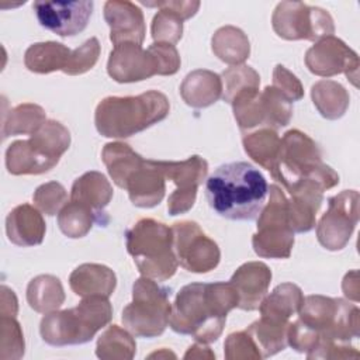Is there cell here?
<instances>
[{
  "mask_svg": "<svg viewBox=\"0 0 360 360\" xmlns=\"http://www.w3.org/2000/svg\"><path fill=\"white\" fill-rule=\"evenodd\" d=\"M239 297L231 281L191 283L180 288L172 305L169 326L197 342L211 343L221 336L226 315L236 308Z\"/></svg>",
  "mask_w": 360,
  "mask_h": 360,
  "instance_id": "obj_1",
  "label": "cell"
},
{
  "mask_svg": "<svg viewBox=\"0 0 360 360\" xmlns=\"http://www.w3.org/2000/svg\"><path fill=\"white\" fill-rule=\"evenodd\" d=\"M297 315L288 325L287 345L300 353L308 354L329 342L350 343L360 335V311L342 298L319 294L304 297Z\"/></svg>",
  "mask_w": 360,
  "mask_h": 360,
  "instance_id": "obj_2",
  "label": "cell"
},
{
  "mask_svg": "<svg viewBox=\"0 0 360 360\" xmlns=\"http://www.w3.org/2000/svg\"><path fill=\"white\" fill-rule=\"evenodd\" d=\"M267 194L264 176L248 162L221 165L205 181V198L211 210L232 221L256 219Z\"/></svg>",
  "mask_w": 360,
  "mask_h": 360,
  "instance_id": "obj_3",
  "label": "cell"
},
{
  "mask_svg": "<svg viewBox=\"0 0 360 360\" xmlns=\"http://www.w3.org/2000/svg\"><path fill=\"white\" fill-rule=\"evenodd\" d=\"M169 111L167 97L158 90L138 96H110L97 104L94 125L105 138H129L163 121Z\"/></svg>",
  "mask_w": 360,
  "mask_h": 360,
  "instance_id": "obj_4",
  "label": "cell"
},
{
  "mask_svg": "<svg viewBox=\"0 0 360 360\" xmlns=\"http://www.w3.org/2000/svg\"><path fill=\"white\" fill-rule=\"evenodd\" d=\"M112 307L107 297H83L80 304L70 309L52 311L41 319L39 333L51 346L83 345L110 323Z\"/></svg>",
  "mask_w": 360,
  "mask_h": 360,
  "instance_id": "obj_5",
  "label": "cell"
},
{
  "mask_svg": "<svg viewBox=\"0 0 360 360\" xmlns=\"http://www.w3.org/2000/svg\"><path fill=\"white\" fill-rule=\"evenodd\" d=\"M270 174L285 190L305 179L318 181L323 190L339 184V174L322 162V155L315 141L298 129L287 131L280 139L278 153Z\"/></svg>",
  "mask_w": 360,
  "mask_h": 360,
  "instance_id": "obj_6",
  "label": "cell"
},
{
  "mask_svg": "<svg viewBox=\"0 0 360 360\" xmlns=\"http://www.w3.org/2000/svg\"><path fill=\"white\" fill-rule=\"evenodd\" d=\"M125 240L142 276L158 281L174 276L179 262L173 249V231L166 224L142 218L127 231Z\"/></svg>",
  "mask_w": 360,
  "mask_h": 360,
  "instance_id": "obj_7",
  "label": "cell"
},
{
  "mask_svg": "<svg viewBox=\"0 0 360 360\" xmlns=\"http://www.w3.org/2000/svg\"><path fill=\"white\" fill-rule=\"evenodd\" d=\"M302 301V290L292 283L278 284L262 300L257 308L260 319L246 329L262 357L273 356L285 349L290 318L298 312Z\"/></svg>",
  "mask_w": 360,
  "mask_h": 360,
  "instance_id": "obj_8",
  "label": "cell"
},
{
  "mask_svg": "<svg viewBox=\"0 0 360 360\" xmlns=\"http://www.w3.org/2000/svg\"><path fill=\"white\" fill-rule=\"evenodd\" d=\"M69 145V129L59 121L46 120L30 139L15 141L7 148L6 167L14 176L42 174L58 165Z\"/></svg>",
  "mask_w": 360,
  "mask_h": 360,
  "instance_id": "obj_9",
  "label": "cell"
},
{
  "mask_svg": "<svg viewBox=\"0 0 360 360\" xmlns=\"http://www.w3.org/2000/svg\"><path fill=\"white\" fill-rule=\"evenodd\" d=\"M169 292L156 280L141 277L134 283L132 301L122 309L125 329L136 338H156L169 325Z\"/></svg>",
  "mask_w": 360,
  "mask_h": 360,
  "instance_id": "obj_10",
  "label": "cell"
},
{
  "mask_svg": "<svg viewBox=\"0 0 360 360\" xmlns=\"http://www.w3.org/2000/svg\"><path fill=\"white\" fill-rule=\"evenodd\" d=\"M257 256L269 259H287L294 246V231L288 219V198L283 190L271 184L269 201L257 217V232L252 238Z\"/></svg>",
  "mask_w": 360,
  "mask_h": 360,
  "instance_id": "obj_11",
  "label": "cell"
},
{
  "mask_svg": "<svg viewBox=\"0 0 360 360\" xmlns=\"http://www.w3.org/2000/svg\"><path fill=\"white\" fill-rule=\"evenodd\" d=\"M271 25L280 38L288 41H319L335 32L333 18L326 10L302 1L278 3L271 15Z\"/></svg>",
  "mask_w": 360,
  "mask_h": 360,
  "instance_id": "obj_12",
  "label": "cell"
},
{
  "mask_svg": "<svg viewBox=\"0 0 360 360\" xmlns=\"http://www.w3.org/2000/svg\"><path fill=\"white\" fill-rule=\"evenodd\" d=\"M359 221V191L343 190L329 198L328 210L316 225L318 242L328 250L343 249Z\"/></svg>",
  "mask_w": 360,
  "mask_h": 360,
  "instance_id": "obj_13",
  "label": "cell"
},
{
  "mask_svg": "<svg viewBox=\"0 0 360 360\" xmlns=\"http://www.w3.org/2000/svg\"><path fill=\"white\" fill-rule=\"evenodd\" d=\"M173 249L179 264L191 273H208L221 259L218 245L194 221L173 224Z\"/></svg>",
  "mask_w": 360,
  "mask_h": 360,
  "instance_id": "obj_14",
  "label": "cell"
},
{
  "mask_svg": "<svg viewBox=\"0 0 360 360\" xmlns=\"http://www.w3.org/2000/svg\"><path fill=\"white\" fill-rule=\"evenodd\" d=\"M165 179L172 180L176 186L169 195L167 211L170 215L184 214L193 208L197 197V188L208 173V163L204 158L193 155L186 160H155Z\"/></svg>",
  "mask_w": 360,
  "mask_h": 360,
  "instance_id": "obj_15",
  "label": "cell"
},
{
  "mask_svg": "<svg viewBox=\"0 0 360 360\" xmlns=\"http://www.w3.org/2000/svg\"><path fill=\"white\" fill-rule=\"evenodd\" d=\"M305 65L311 73L322 77L345 73L357 86L359 56L342 39L333 35L316 41L307 51Z\"/></svg>",
  "mask_w": 360,
  "mask_h": 360,
  "instance_id": "obj_16",
  "label": "cell"
},
{
  "mask_svg": "<svg viewBox=\"0 0 360 360\" xmlns=\"http://www.w3.org/2000/svg\"><path fill=\"white\" fill-rule=\"evenodd\" d=\"M93 1H34L32 8L41 27L59 37H75L82 32L91 17Z\"/></svg>",
  "mask_w": 360,
  "mask_h": 360,
  "instance_id": "obj_17",
  "label": "cell"
},
{
  "mask_svg": "<svg viewBox=\"0 0 360 360\" xmlns=\"http://www.w3.org/2000/svg\"><path fill=\"white\" fill-rule=\"evenodd\" d=\"M107 72L118 83H134L158 75V63L149 48L142 49L139 44L122 42L110 52Z\"/></svg>",
  "mask_w": 360,
  "mask_h": 360,
  "instance_id": "obj_18",
  "label": "cell"
},
{
  "mask_svg": "<svg viewBox=\"0 0 360 360\" xmlns=\"http://www.w3.org/2000/svg\"><path fill=\"white\" fill-rule=\"evenodd\" d=\"M288 219L291 229L297 233L309 232L316 225V212L323 201V187L311 179L300 180L287 188Z\"/></svg>",
  "mask_w": 360,
  "mask_h": 360,
  "instance_id": "obj_19",
  "label": "cell"
},
{
  "mask_svg": "<svg viewBox=\"0 0 360 360\" xmlns=\"http://www.w3.org/2000/svg\"><path fill=\"white\" fill-rule=\"evenodd\" d=\"M104 20L110 27L112 45L135 42L142 45L145 39V18L142 10L127 0H108L104 4Z\"/></svg>",
  "mask_w": 360,
  "mask_h": 360,
  "instance_id": "obj_20",
  "label": "cell"
},
{
  "mask_svg": "<svg viewBox=\"0 0 360 360\" xmlns=\"http://www.w3.org/2000/svg\"><path fill=\"white\" fill-rule=\"evenodd\" d=\"M229 281L239 297L238 308L255 311L267 294L271 281V270L263 262H248L238 267Z\"/></svg>",
  "mask_w": 360,
  "mask_h": 360,
  "instance_id": "obj_21",
  "label": "cell"
},
{
  "mask_svg": "<svg viewBox=\"0 0 360 360\" xmlns=\"http://www.w3.org/2000/svg\"><path fill=\"white\" fill-rule=\"evenodd\" d=\"M165 176L156 166L155 160L145 159V162L131 174L125 184L128 197L135 207L152 208L158 205L166 191Z\"/></svg>",
  "mask_w": 360,
  "mask_h": 360,
  "instance_id": "obj_22",
  "label": "cell"
},
{
  "mask_svg": "<svg viewBox=\"0 0 360 360\" xmlns=\"http://www.w3.org/2000/svg\"><path fill=\"white\" fill-rule=\"evenodd\" d=\"M46 225L38 208L30 204L17 205L6 218V233L11 243L17 246L41 245L45 236Z\"/></svg>",
  "mask_w": 360,
  "mask_h": 360,
  "instance_id": "obj_23",
  "label": "cell"
},
{
  "mask_svg": "<svg viewBox=\"0 0 360 360\" xmlns=\"http://www.w3.org/2000/svg\"><path fill=\"white\" fill-rule=\"evenodd\" d=\"M69 285L76 295L110 297L117 285L114 271L97 263H84L77 266L69 276Z\"/></svg>",
  "mask_w": 360,
  "mask_h": 360,
  "instance_id": "obj_24",
  "label": "cell"
},
{
  "mask_svg": "<svg viewBox=\"0 0 360 360\" xmlns=\"http://www.w3.org/2000/svg\"><path fill=\"white\" fill-rule=\"evenodd\" d=\"M180 96L190 107H210L222 97L221 76L207 69L193 70L184 77L180 86Z\"/></svg>",
  "mask_w": 360,
  "mask_h": 360,
  "instance_id": "obj_25",
  "label": "cell"
},
{
  "mask_svg": "<svg viewBox=\"0 0 360 360\" xmlns=\"http://www.w3.org/2000/svg\"><path fill=\"white\" fill-rule=\"evenodd\" d=\"M112 187L100 172H86L77 177L70 190V200L90 207L98 217L112 198Z\"/></svg>",
  "mask_w": 360,
  "mask_h": 360,
  "instance_id": "obj_26",
  "label": "cell"
},
{
  "mask_svg": "<svg viewBox=\"0 0 360 360\" xmlns=\"http://www.w3.org/2000/svg\"><path fill=\"white\" fill-rule=\"evenodd\" d=\"M72 51L60 42H37L27 48L24 53L25 68L34 73H51L65 70Z\"/></svg>",
  "mask_w": 360,
  "mask_h": 360,
  "instance_id": "obj_27",
  "label": "cell"
},
{
  "mask_svg": "<svg viewBox=\"0 0 360 360\" xmlns=\"http://www.w3.org/2000/svg\"><path fill=\"white\" fill-rule=\"evenodd\" d=\"M101 159L112 181L121 188H125L131 174L145 162L139 153L124 142H110L104 145Z\"/></svg>",
  "mask_w": 360,
  "mask_h": 360,
  "instance_id": "obj_28",
  "label": "cell"
},
{
  "mask_svg": "<svg viewBox=\"0 0 360 360\" xmlns=\"http://www.w3.org/2000/svg\"><path fill=\"white\" fill-rule=\"evenodd\" d=\"M214 55L228 65H242L250 53V44L246 34L233 25H225L215 31L211 39Z\"/></svg>",
  "mask_w": 360,
  "mask_h": 360,
  "instance_id": "obj_29",
  "label": "cell"
},
{
  "mask_svg": "<svg viewBox=\"0 0 360 360\" xmlns=\"http://www.w3.org/2000/svg\"><path fill=\"white\" fill-rule=\"evenodd\" d=\"M63 301L65 291L58 277L52 274H41L28 283L27 302L34 311L48 314L56 311Z\"/></svg>",
  "mask_w": 360,
  "mask_h": 360,
  "instance_id": "obj_30",
  "label": "cell"
},
{
  "mask_svg": "<svg viewBox=\"0 0 360 360\" xmlns=\"http://www.w3.org/2000/svg\"><path fill=\"white\" fill-rule=\"evenodd\" d=\"M311 97L319 114L326 120H338L345 115L350 97L346 89L333 80H319L311 87Z\"/></svg>",
  "mask_w": 360,
  "mask_h": 360,
  "instance_id": "obj_31",
  "label": "cell"
},
{
  "mask_svg": "<svg viewBox=\"0 0 360 360\" xmlns=\"http://www.w3.org/2000/svg\"><path fill=\"white\" fill-rule=\"evenodd\" d=\"M46 122L45 111L38 104L24 103L3 114V139L14 135H32Z\"/></svg>",
  "mask_w": 360,
  "mask_h": 360,
  "instance_id": "obj_32",
  "label": "cell"
},
{
  "mask_svg": "<svg viewBox=\"0 0 360 360\" xmlns=\"http://www.w3.org/2000/svg\"><path fill=\"white\" fill-rule=\"evenodd\" d=\"M262 127L277 131L292 118V103L274 86H266L260 93Z\"/></svg>",
  "mask_w": 360,
  "mask_h": 360,
  "instance_id": "obj_33",
  "label": "cell"
},
{
  "mask_svg": "<svg viewBox=\"0 0 360 360\" xmlns=\"http://www.w3.org/2000/svg\"><path fill=\"white\" fill-rule=\"evenodd\" d=\"M243 149L259 166L271 170L280 146V136L277 131L262 128L243 136Z\"/></svg>",
  "mask_w": 360,
  "mask_h": 360,
  "instance_id": "obj_34",
  "label": "cell"
},
{
  "mask_svg": "<svg viewBox=\"0 0 360 360\" xmlns=\"http://www.w3.org/2000/svg\"><path fill=\"white\" fill-rule=\"evenodd\" d=\"M100 217L87 205L69 200L58 214V225L62 233L68 238L77 239L86 236L93 224Z\"/></svg>",
  "mask_w": 360,
  "mask_h": 360,
  "instance_id": "obj_35",
  "label": "cell"
},
{
  "mask_svg": "<svg viewBox=\"0 0 360 360\" xmlns=\"http://www.w3.org/2000/svg\"><path fill=\"white\" fill-rule=\"evenodd\" d=\"M135 352L136 343L132 333L120 328L118 325H111L97 340L96 354L98 359L125 360L132 359Z\"/></svg>",
  "mask_w": 360,
  "mask_h": 360,
  "instance_id": "obj_36",
  "label": "cell"
},
{
  "mask_svg": "<svg viewBox=\"0 0 360 360\" xmlns=\"http://www.w3.org/2000/svg\"><path fill=\"white\" fill-rule=\"evenodd\" d=\"M146 7H158L159 11L153 15L150 32L155 42L174 45L183 35V18L172 8L159 4V1H141Z\"/></svg>",
  "mask_w": 360,
  "mask_h": 360,
  "instance_id": "obj_37",
  "label": "cell"
},
{
  "mask_svg": "<svg viewBox=\"0 0 360 360\" xmlns=\"http://www.w3.org/2000/svg\"><path fill=\"white\" fill-rule=\"evenodd\" d=\"M222 80V98L226 103H232L235 96L245 89L259 87L260 76L259 73L248 65L231 66L221 75Z\"/></svg>",
  "mask_w": 360,
  "mask_h": 360,
  "instance_id": "obj_38",
  "label": "cell"
},
{
  "mask_svg": "<svg viewBox=\"0 0 360 360\" xmlns=\"http://www.w3.org/2000/svg\"><path fill=\"white\" fill-rule=\"evenodd\" d=\"M35 207L45 215H56L68 202V193L58 181H48L41 184L32 195Z\"/></svg>",
  "mask_w": 360,
  "mask_h": 360,
  "instance_id": "obj_39",
  "label": "cell"
},
{
  "mask_svg": "<svg viewBox=\"0 0 360 360\" xmlns=\"http://www.w3.org/2000/svg\"><path fill=\"white\" fill-rule=\"evenodd\" d=\"M100 42L96 37L87 39L84 44H82L79 48L72 51L69 63L63 73L69 76L83 75L87 70H90L98 60L100 56Z\"/></svg>",
  "mask_w": 360,
  "mask_h": 360,
  "instance_id": "obj_40",
  "label": "cell"
},
{
  "mask_svg": "<svg viewBox=\"0 0 360 360\" xmlns=\"http://www.w3.org/2000/svg\"><path fill=\"white\" fill-rule=\"evenodd\" d=\"M1 359H20L24 354V336L15 316L1 315Z\"/></svg>",
  "mask_w": 360,
  "mask_h": 360,
  "instance_id": "obj_41",
  "label": "cell"
},
{
  "mask_svg": "<svg viewBox=\"0 0 360 360\" xmlns=\"http://www.w3.org/2000/svg\"><path fill=\"white\" fill-rule=\"evenodd\" d=\"M225 357L236 359H263L255 340L246 330L231 333L225 340Z\"/></svg>",
  "mask_w": 360,
  "mask_h": 360,
  "instance_id": "obj_42",
  "label": "cell"
},
{
  "mask_svg": "<svg viewBox=\"0 0 360 360\" xmlns=\"http://www.w3.org/2000/svg\"><path fill=\"white\" fill-rule=\"evenodd\" d=\"M158 63V75L170 76L174 75L180 68V55L174 45L153 42L149 46Z\"/></svg>",
  "mask_w": 360,
  "mask_h": 360,
  "instance_id": "obj_43",
  "label": "cell"
},
{
  "mask_svg": "<svg viewBox=\"0 0 360 360\" xmlns=\"http://www.w3.org/2000/svg\"><path fill=\"white\" fill-rule=\"evenodd\" d=\"M280 90L291 103L298 101L304 97V89L301 82L283 65H276L273 70V84Z\"/></svg>",
  "mask_w": 360,
  "mask_h": 360,
  "instance_id": "obj_44",
  "label": "cell"
},
{
  "mask_svg": "<svg viewBox=\"0 0 360 360\" xmlns=\"http://www.w3.org/2000/svg\"><path fill=\"white\" fill-rule=\"evenodd\" d=\"M159 4L172 8L174 13H177L183 20H188L200 8V1H184V0H166V1H159Z\"/></svg>",
  "mask_w": 360,
  "mask_h": 360,
  "instance_id": "obj_45",
  "label": "cell"
},
{
  "mask_svg": "<svg viewBox=\"0 0 360 360\" xmlns=\"http://www.w3.org/2000/svg\"><path fill=\"white\" fill-rule=\"evenodd\" d=\"M17 308V297L14 291L6 285H1V315L15 316Z\"/></svg>",
  "mask_w": 360,
  "mask_h": 360,
  "instance_id": "obj_46",
  "label": "cell"
},
{
  "mask_svg": "<svg viewBox=\"0 0 360 360\" xmlns=\"http://www.w3.org/2000/svg\"><path fill=\"white\" fill-rule=\"evenodd\" d=\"M343 292L347 298H350L352 301L357 302L359 301V278H357V270H353L350 273H347L343 278V284H342Z\"/></svg>",
  "mask_w": 360,
  "mask_h": 360,
  "instance_id": "obj_47",
  "label": "cell"
},
{
  "mask_svg": "<svg viewBox=\"0 0 360 360\" xmlns=\"http://www.w3.org/2000/svg\"><path fill=\"white\" fill-rule=\"evenodd\" d=\"M190 357H215V354L210 350L208 346H205V343H195L193 346L188 347V352L184 354V359H190Z\"/></svg>",
  "mask_w": 360,
  "mask_h": 360,
  "instance_id": "obj_48",
  "label": "cell"
}]
</instances>
